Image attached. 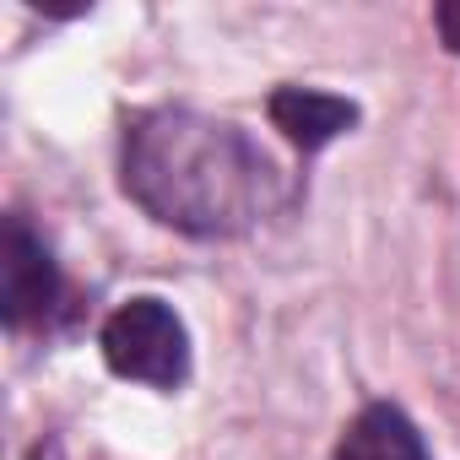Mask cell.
Here are the masks:
<instances>
[{
    "mask_svg": "<svg viewBox=\"0 0 460 460\" xmlns=\"http://www.w3.org/2000/svg\"><path fill=\"white\" fill-rule=\"evenodd\" d=\"M336 460H433V455H428L417 422H411L401 406L374 401V406H363V411L352 417V428L341 433Z\"/></svg>",
    "mask_w": 460,
    "mask_h": 460,
    "instance_id": "5",
    "label": "cell"
},
{
    "mask_svg": "<svg viewBox=\"0 0 460 460\" xmlns=\"http://www.w3.org/2000/svg\"><path fill=\"white\" fill-rule=\"evenodd\" d=\"M60 298V271L55 255L44 250V239L22 217H6V234H0V314L12 331L44 320Z\"/></svg>",
    "mask_w": 460,
    "mask_h": 460,
    "instance_id": "3",
    "label": "cell"
},
{
    "mask_svg": "<svg viewBox=\"0 0 460 460\" xmlns=\"http://www.w3.org/2000/svg\"><path fill=\"white\" fill-rule=\"evenodd\" d=\"M33 460H66V449H60V444H55V438H44V444H39V449H33Z\"/></svg>",
    "mask_w": 460,
    "mask_h": 460,
    "instance_id": "7",
    "label": "cell"
},
{
    "mask_svg": "<svg viewBox=\"0 0 460 460\" xmlns=\"http://www.w3.org/2000/svg\"><path fill=\"white\" fill-rule=\"evenodd\" d=\"M271 125L293 146L320 152V146H331L336 136H347L358 125V103L341 98V93H320V87H277L271 93Z\"/></svg>",
    "mask_w": 460,
    "mask_h": 460,
    "instance_id": "4",
    "label": "cell"
},
{
    "mask_svg": "<svg viewBox=\"0 0 460 460\" xmlns=\"http://www.w3.org/2000/svg\"><path fill=\"white\" fill-rule=\"evenodd\" d=\"M103 363L130 379V385H152V390H179L190 374V331L179 320L173 304L163 298H130L103 320Z\"/></svg>",
    "mask_w": 460,
    "mask_h": 460,
    "instance_id": "2",
    "label": "cell"
},
{
    "mask_svg": "<svg viewBox=\"0 0 460 460\" xmlns=\"http://www.w3.org/2000/svg\"><path fill=\"white\" fill-rule=\"evenodd\" d=\"M125 190L163 227L195 239L250 234L282 206V173L239 125L195 109H141L125 119Z\"/></svg>",
    "mask_w": 460,
    "mask_h": 460,
    "instance_id": "1",
    "label": "cell"
},
{
    "mask_svg": "<svg viewBox=\"0 0 460 460\" xmlns=\"http://www.w3.org/2000/svg\"><path fill=\"white\" fill-rule=\"evenodd\" d=\"M433 22H438V39L460 55V0H444V6L433 12Z\"/></svg>",
    "mask_w": 460,
    "mask_h": 460,
    "instance_id": "6",
    "label": "cell"
}]
</instances>
